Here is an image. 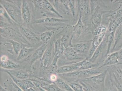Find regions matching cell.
I'll return each instance as SVG.
<instances>
[{
    "instance_id": "obj_1",
    "label": "cell",
    "mask_w": 122,
    "mask_h": 91,
    "mask_svg": "<svg viewBox=\"0 0 122 91\" xmlns=\"http://www.w3.org/2000/svg\"><path fill=\"white\" fill-rule=\"evenodd\" d=\"M22 1H2V5L13 20L19 25L23 24L21 7Z\"/></svg>"
},
{
    "instance_id": "obj_2",
    "label": "cell",
    "mask_w": 122,
    "mask_h": 91,
    "mask_svg": "<svg viewBox=\"0 0 122 91\" xmlns=\"http://www.w3.org/2000/svg\"><path fill=\"white\" fill-rule=\"evenodd\" d=\"M100 69L94 68L91 69L79 70L67 74H59L60 77L67 83L79 81V80L89 78L100 74L103 71Z\"/></svg>"
},
{
    "instance_id": "obj_3",
    "label": "cell",
    "mask_w": 122,
    "mask_h": 91,
    "mask_svg": "<svg viewBox=\"0 0 122 91\" xmlns=\"http://www.w3.org/2000/svg\"><path fill=\"white\" fill-rule=\"evenodd\" d=\"M0 32L1 37L19 42L24 46H30V44L20 32L19 26L10 25L6 27L1 28Z\"/></svg>"
},
{
    "instance_id": "obj_4",
    "label": "cell",
    "mask_w": 122,
    "mask_h": 91,
    "mask_svg": "<svg viewBox=\"0 0 122 91\" xmlns=\"http://www.w3.org/2000/svg\"><path fill=\"white\" fill-rule=\"evenodd\" d=\"M107 30V27L105 25L101 24L93 31V38L92 40L91 46L86 57L88 59L91 58L95 50L103 40Z\"/></svg>"
},
{
    "instance_id": "obj_5",
    "label": "cell",
    "mask_w": 122,
    "mask_h": 91,
    "mask_svg": "<svg viewBox=\"0 0 122 91\" xmlns=\"http://www.w3.org/2000/svg\"><path fill=\"white\" fill-rule=\"evenodd\" d=\"M77 4V13L76 18H81L85 26L89 27L91 17V11L89 1H76ZM90 28V27H89Z\"/></svg>"
},
{
    "instance_id": "obj_6",
    "label": "cell",
    "mask_w": 122,
    "mask_h": 91,
    "mask_svg": "<svg viewBox=\"0 0 122 91\" xmlns=\"http://www.w3.org/2000/svg\"><path fill=\"white\" fill-rule=\"evenodd\" d=\"M70 20L54 17H44L34 20L32 24H38L43 25L47 30L53 29L55 28L67 26L65 24Z\"/></svg>"
},
{
    "instance_id": "obj_7",
    "label": "cell",
    "mask_w": 122,
    "mask_h": 91,
    "mask_svg": "<svg viewBox=\"0 0 122 91\" xmlns=\"http://www.w3.org/2000/svg\"><path fill=\"white\" fill-rule=\"evenodd\" d=\"M19 28L21 34L30 44V43L32 44H38L41 42L40 38V34L31 26L23 24L19 25Z\"/></svg>"
},
{
    "instance_id": "obj_8",
    "label": "cell",
    "mask_w": 122,
    "mask_h": 91,
    "mask_svg": "<svg viewBox=\"0 0 122 91\" xmlns=\"http://www.w3.org/2000/svg\"><path fill=\"white\" fill-rule=\"evenodd\" d=\"M62 57L63 60H65V62L72 64L77 62L85 59L87 57L86 55L80 54L76 52L75 50L71 47H69L65 48L64 54Z\"/></svg>"
},
{
    "instance_id": "obj_9",
    "label": "cell",
    "mask_w": 122,
    "mask_h": 91,
    "mask_svg": "<svg viewBox=\"0 0 122 91\" xmlns=\"http://www.w3.org/2000/svg\"><path fill=\"white\" fill-rule=\"evenodd\" d=\"M108 72V68L100 74L85 79L99 90L105 91V80Z\"/></svg>"
},
{
    "instance_id": "obj_10",
    "label": "cell",
    "mask_w": 122,
    "mask_h": 91,
    "mask_svg": "<svg viewBox=\"0 0 122 91\" xmlns=\"http://www.w3.org/2000/svg\"><path fill=\"white\" fill-rule=\"evenodd\" d=\"M107 12V11L102 10L98 4L96 8L91 13V15L89 25L91 30L92 29L93 31L95 29L101 24L103 15Z\"/></svg>"
},
{
    "instance_id": "obj_11",
    "label": "cell",
    "mask_w": 122,
    "mask_h": 91,
    "mask_svg": "<svg viewBox=\"0 0 122 91\" xmlns=\"http://www.w3.org/2000/svg\"><path fill=\"white\" fill-rule=\"evenodd\" d=\"M3 71L7 73L9 76L23 91H25L31 88L37 89L36 86L31 81L29 80L21 79L16 78L12 75L7 70L3 69Z\"/></svg>"
},
{
    "instance_id": "obj_12",
    "label": "cell",
    "mask_w": 122,
    "mask_h": 91,
    "mask_svg": "<svg viewBox=\"0 0 122 91\" xmlns=\"http://www.w3.org/2000/svg\"><path fill=\"white\" fill-rule=\"evenodd\" d=\"M21 11L23 22L26 25L31 26L32 13L30 5L28 1H22Z\"/></svg>"
},
{
    "instance_id": "obj_13",
    "label": "cell",
    "mask_w": 122,
    "mask_h": 91,
    "mask_svg": "<svg viewBox=\"0 0 122 91\" xmlns=\"http://www.w3.org/2000/svg\"><path fill=\"white\" fill-rule=\"evenodd\" d=\"M53 42L52 41L49 42L47 47L42 57L40 60V64L44 67H48L52 61V50Z\"/></svg>"
},
{
    "instance_id": "obj_14",
    "label": "cell",
    "mask_w": 122,
    "mask_h": 91,
    "mask_svg": "<svg viewBox=\"0 0 122 91\" xmlns=\"http://www.w3.org/2000/svg\"><path fill=\"white\" fill-rule=\"evenodd\" d=\"M72 26L74 37L76 40L79 39L83 34L91 30L89 27L85 26L81 18L78 19L76 24Z\"/></svg>"
},
{
    "instance_id": "obj_15",
    "label": "cell",
    "mask_w": 122,
    "mask_h": 91,
    "mask_svg": "<svg viewBox=\"0 0 122 91\" xmlns=\"http://www.w3.org/2000/svg\"><path fill=\"white\" fill-rule=\"evenodd\" d=\"M120 57L118 51L112 52L106 57L104 63L98 68L100 69L104 66H116L120 64L119 62Z\"/></svg>"
},
{
    "instance_id": "obj_16",
    "label": "cell",
    "mask_w": 122,
    "mask_h": 91,
    "mask_svg": "<svg viewBox=\"0 0 122 91\" xmlns=\"http://www.w3.org/2000/svg\"><path fill=\"white\" fill-rule=\"evenodd\" d=\"M92 41L91 40L86 42L72 44L70 47L72 48L78 54L86 56L85 55L87 53L88 54L91 46Z\"/></svg>"
},
{
    "instance_id": "obj_17",
    "label": "cell",
    "mask_w": 122,
    "mask_h": 91,
    "mask_svg": "<svg viewBox=\"0 0 122 91\" xmlns=\"http://www.w3.org/2000/svg\"><path fill=\"white\" fill-rule=\"evenodd\" d=\"M47 45V44L42 43L32 54L30 62V69L33 66V64L36 61L40 60L42 57Z\"/></svg>"
},
{
    "instance_id": "obj_18",
    "label": "cell",
    "mask_w": 122,
    "mask_h": 91,
    "mask_svg": "<svg viewBox=\"0 0 122 91\" xmlns=\"http://www.w3.org/2000/svg\"><path fill=\"white\" fill-rule=\"evenodd\" d=\"M79 65L78 62L74 64H67L59 67L56 71L58 75L67 74L79 70Z\"/></svg>"
},
{
    "instance_id": "obj_19",
    "label": "cell",
    "mask_w": 122,
    "mask_h": 91,
    "mask_svg": "<svg viewBox=\"0 0 122 91\" xmlns=\"http://www.w3.org/2000/svg\"><path fill=\"white\" fill-rule=\"evenodd\" d=\"M107 45V38H106V35H105V37L104 38L103 40L95 50L92 56L90 58L88 59L92 63H95V62L97 61L98 57H99L101 54L102 53L104 49L105 48Z\"/></svg>"
},
{
    "instance_id": "obj_20",
    "label": "cell",
    "mask_w": 122,
    "mask_h": 91,
    "mask_svg": "<svg viewBox=\"0 0 122 91\" xmlns=\"http://www.w3.org/2000/svg\"><path fill=\"white\" fill-rule=\"evenodd\" d=\"M37 48L36 47L23 46L17 56V60L21 61L24 59L27 58L29 56H30Z\"/></svg>"
},
{
    "instance_id": "obj_21",
    "label": "cell",
    "mask_w": 122,
    "mask_h": 91,
    "mask_svg": "<svg viewBox=\"0 0 122 91\" xmlns=\"http://www.w3.org/2000/svg\"><path fill=\"white\" fill-rule=\"evenodd\" d=\"M46 11L55 14L60 18H63V17L56 10L49 1L43 0L41 12L46 13Z\"/></svg>"
},
{
    "instance_id": "obj_22",
    "label": "cell",
    "mask_w": 122,
    "mask_h": 91,
    "mask_svg": "<svg viewBox=\"0 0 122 91\" xmlns=\"http://www.w3.org/2000/svg\"><path fill=\"white\" fill-rule=\"evenodd\" d=\"M9 72L16 78L21 79L29 80L33 77V74L29 72L26 71L24 70L14 71L8 70Z\"/></svg>"
},
{
    "instance_id": "obj_23",
    "label": "cell",
    "mask_w": 122,
    "mask_h": 91,
    "mask_svg": "<svg viewBox=\"0 0 122 91\" xmlns=\"http://www.w3.org/2000/svg\"><path fill=\"white\" fill-rule=\"evenodd\" d=\"M1 39L5 41V42H1V44L4 43L5 44H9L12 45L13 50H14V53L16 55H18L19 53L21 50L23 45L21 43L16 41L4 38L1 37Z\"/></svg>"
},
{
    "instance_id": "obj_24",
    "label": "cell",
    "mask_w": 122,
    "mask_h": 91,
    "mask_svg": "<svg viewBox=\"0 0 122 91\" xmlns=\"http://www.w3.org/2000/svg\"><path fill=\"white\" fill-rule=\"evenodd\" d=\"M20 65L19 63L13 61L8 59L3 62H0L1 68L3 69L12 70L16 69L20 67Z\"/></svg>"
},
{
    "instance_id": "obj_25",
    "label": "cell",
    "mask_w": 122,
    "mask_h": 91,
    "mask_svg": "<svg viewBox=\"0 0 122 91\" xmlns=\"http://www.w3.org/2000/svg\"><path fill=\"white\" fill-rule=\"evenodd\" d=\"M5 88L8 91H24L21 89L10 77L4 83Z\"/></svg>"
},
{
    "instance_id": "obj_26",
    "label": "cell",
    "mask_w": 122,
    "mask_h": 91,
    "mask_svg": "<svg viewBox=\"0 0 122 91\" xmlns=\"http://www.w3.org/2000/svg\"><path fill=\"white\" fill-rule=\"evenodd\" d=\"M61 57L60 56L56 54L53 56L51 63L47 67V71L49 76L51 74H56V71L59 67L57 64L58 61Z\"/></svg>"
},
{
    "instance_id": "obj_27",
    "label": "cell",
    "mask_w": 122,
    "mask_h": 91,
    "mask_svg": "<svg viewBox=\"0 0 122 91\" xmlns=\"http://www.w3.org/2000/svg\"><path fill=\"white\" fill-rule=\"evenodd\" d=\"M80 67L79 70H85L96 68L99 66L98 63H93L89 60L86 57L85 59L80 61Z\"/></svg>"
},
{
    "instance_id": "obj_28",
    "label": "cell",
    "mask_w": 122,
    "mask_h": 91,
    "mask_svg": "<svg viewBox=\"0 0 122 91\" xmlns=\"http://www.w3.org/2000/svg\"><path fill=\"white\" fill-rule=\"evenodd\" d=\"M54 55L57 54L61 57L64 54L65 47L61 38L56 39L54 40Z\"/></svg>"
},
{
    "instance_id": "obj_29",
    "label": "cell",
    "mask_w": 122,
    "mask_h": 91,
    "mask_svg": "<svg viewBox=\"0 0 122 91\" xmlns=\"http://www.w3.org/2000/svg\"><path fill=\"white\" fill-rule=\"evenodd\" d=\"M122 40V24H121L116 29L114 35V44L111 52L113 51L120 41Z\"/></svg>"
},
{
    "instance_id": "obj_30",
    "label": "cell",
    "mask_w": 122,
    "mask_h": 91,
    "mask_svg": "<svg viewBox=\"0 0 122 91\" xmlns=\"http://www.w3.org/2000/svg\"><path fill=\"white\" fill-rule=\"evenodd\" d=\"M115 32H113L111 33H107V34L106 33V36L107 38V47L106 53L105 55L106 58L110 54L111 48L114 40Z\"/></svg>"
},
{
    "instance_id": "obj_31",
    "label": "cell",
    "mask_w": 122,
    "mask_h": 91,
    "mask_svg": "<svg viewBox=\"0 0 122 91\" xmlns=\"http://www.w3.org/2000/svg\"><path fill=\"white\" fill-rule=\"evenodd\" d=\"M55 83L61 89L65 91H74L68 83L61 77H58Z\"/></svg>"
},
{
    "instance_id": "obj_32",
    "label": "cell",
    "mask_w": 122,
    "mask_h": 91,
    "mask_svg": "<svg viewBox=\"0 0 122 91\" xmlns=\"http://www.w3.org/2000/svg\"><path fill=\"white\" fill-rule=\"evenodd\" d=\"M109 22L108 28H107V32L108 33L115 32L116 29L119 26L116 23L114 16L112 14H110L109 15Z\"/></svg>"
},
{
    "instance_id": "obj_33",
    "label": "cell",
    "mask_w": 122,
    "mask_h": 91,
    "mask_svg": "<svg viewBox=\"0 0 122 91\" xmlns=\"http://www.w3.org/2000/svg\"><path fill=\"white\" fill-rule=\"evenodd\" d=\"M79 82L83 86L85 91H101L87 81L85 79L79 80Z\"/></svg>"
},
{
    "instance_id": "obj_34",
    "label": "cell",
    "mask_w": 122,
    "mask_h": 91,
    "mask_svg": "<svg viewBox=\"0 0 122 91\" xmlns=\"http://www.w3.org/2000/svg\"><path fill=\"white\" fill-rule=\"evenodd\" d=\"M113 69L110 70L115 74L118 80L122 84V70L117 66H114Z\"/></svg>"
},
{
    "instance_id": "obj_35",
    "label": "cell",
    "mask_w": 122,
    "mask_h": 91,
    "mask_svg": "<svg viewBox=\"0 0 122 91\" xmlns=\"http://www.w3.org/2000/svg\"><path fill=\"white\" fill-rule=\"evenodd\" d=\"M76 1L67 0L68 6L70 11L72 14V16L74 20L76 19Z\"/></svg>"
},
{
    "instance_id": "obj_36",
    "label": "cell",
    "mask_w": 122,
    "mask_h": 91,
    "mask_svg": "<svg viewBox=\"0 0 122 91\" xmlns=\"http://www.w3.org/2000/svg\"><path fill=\"white\" fill-rule=\"evenodd\" d=\"M68 84L74 91H85L83 86L79 81H75Z\"/></svg>"
},
{
    "instance_id": "obj_37",
    "label": "cell",
    "mask_w": 122,
    "mask_h": 91,
    "mask_svg": "<svg viewBox=\"0 0 122 91\" xmlns=\"http://www.w3.org/2000/svg\"><path fill=\"white\" fill-rule=\"evenodd\" d=\"M42 87L47 91H65L61 89L55 83H52L48 86Z\"/></svg>"
},
{
    "instance_id": "obj_38",
    "label": "cell",
    "mask_w": 122,
    "mask_h": 91,
    "mask_svg": "<svg viewBox=\"0 0 122 91\" xmlns=\"http://www.w3.org/2000/svg\"><path fill=\"white\" fill-rule=\"evenodd\" d=\"M35 10L41 11L43 0H34L32 1Z\"/></svg>"
},
{
    "instance_id": "obj_39",
    "label": "cell",
    "mask_w": 122,
    "mask_h": 91,
    "mask_svg": "<svg viewBox=\"0 0 122 91\" xmlns=\"http://www.w3.org/2000/svg\"><path fill=\"white\" fill-rule=\"evenodd\" d=\"M57 74H51L49 77V79L53 83H55L58 78Z\"/></svg>"
},
{
    "instance_id": "obj_40",
    "label": "cell",
    "mask_w": 122,
    "mask_h": 91,
    "mask_svg": "<svg viewBox=\"0 0 122 91\" xmlns=\"http://www.w3.org/2000/svg\"><path fill=\"white\" fill-rule=\"evenodd\" d=\"M113 3H116L119 4V5H122V1H112Z\"/></svg>"
},
{
    "instance_id": "obj_41",
    "label": "cell",
    "mask_w": 122,
    "mask_h": 91,
    "mask_svg": "<svg viewBox=\"0 0 122 91\" xmlns=\"http://www.w3.org/2000/svg\"><path fill=\"white\" fill-rule=\"evenodd\" d=\"M119 53L120 60L122 59V47L121 49L118 51Z\"/></svg>"
},
{
    "instance_id": "obj_42",
    "label": "cell",
    "mask_w": 122,
    "mask_h": 91,
    "mask_svg": "<svg viewBox=\"0 0 122 91\" xmlns=\"http://www.w3.org/2000/svg\"><path fill=\"white\" fill-rule=\"evenodd\" d=\"M37 88L38 89L39 91H47L44 89L42 87H41V86H38V87H37Z\"/></svg>"
},
{
    "instance_id": "obj_43",
    "label": "cell",
    "mask_w": 122,
    "mask_h": 91,
    "mask_svg": "<svg viewBox=\"0 0 122 91\" xmlns=\"http://www.w3.org/2000/svg\"><path fill=\"white\" fill-rule=\"evenodd\" d=\"M25 91H38L36 90V89H35L34 88H31L30 89H29Z\"/></svg>"
},
{
    "instance_id": "obj_44",
    "label": "cell",
    "mask_w": 122,
    "mask_h": 91,
    "mask_svg": "<svg viewBox=\"0 0 122 91\" xmlns=\"http://www.w3.org/2000/svg\"><path fill=\"white\" fill-rule=\"evenodd\" d=\"M1 91H8L5 89V88L2 87V86H1Z\"/></svg>"
},
{
    "instance_id": "obj_45",
    "label": "cell",
    "mask_w": 122,
    "mask_h": 91,
    "mask_svg": "<svg viewBox=\"0 0 122 91\" xmlns=\"http://www.w3.org/2000/svg\"><path fill=\"white\" fill-rule=\"evenodd\" d=\"M122 46V43L121 44L120 46H119V47H121V46Z\"/></svg>"
},
{
    "instance_id": "obj_46",
    "label": "cell",
    "mask_w": 122,
    "mask_h": 91,
    "mask_svg": "<svg viewBox=\"0 0 122 91\" xmlns=\"http://www.w3.org/2000/svg\"></svg>"
}]
</instances>
